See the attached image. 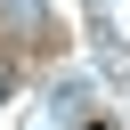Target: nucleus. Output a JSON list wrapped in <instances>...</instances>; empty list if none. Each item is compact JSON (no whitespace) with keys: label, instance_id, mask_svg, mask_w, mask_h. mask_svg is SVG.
I'll return each mask as SVG.
<instances>
[{"label":"nucleus","instance_id":"1","mask_svg":"<svg viewBox=\"0 0 130 130\" xmlns=\"http://www.w3.org/2000/svg\"><path fill=\"white\" fill-rule=\"evenodd\" d=\"M0 98H8V65H0Z\"/></svg>","mask_w":130,"mask_h":130}]
</instances>
